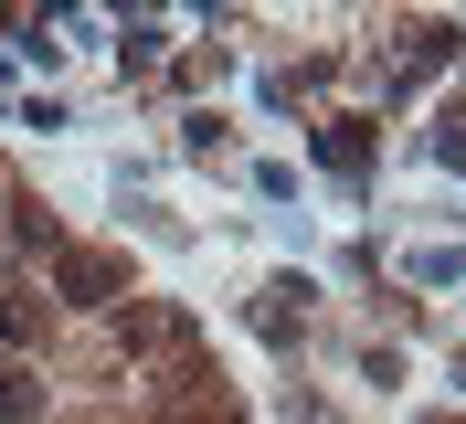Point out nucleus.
<instances>
[{"label":"nucleus","instance_id":"f257e3e1","mask_svg":"<svg viewBox=\"0 0 466 424\" xmlns=\"http://www.w3.org/2000/svg\"><path fill=\"white\" fill-rule=\"evenodd\" d=\"M54 286L75 297V308H116V297H127V265L96 254V244H64V254H54Z\"/></svg>","mask_w":466,"mask_h":424},{"label":"nucleus","instance_id":"f03ea898","mask_svg":"<svg viewBox=\"0 0 466 424\" xmlns=\"http://www.w3.org/2000/svg\"><path fill=\"white\" fill-rule=\"evenodd\" d=\"M255 329H265V339H297V329H308V286H287V276H276V286L255 297Z\"/></svg>","mask_w":466,"mask_h":424},{"label":"nucleus","instance_id":"7ed1b4c3","mask_svg":"<svg viewBox=\"0 0 466 424\" xmlns=\"http://www.w3.org/2000/svg\"><path fill=\"white\" fill-rule=\"evenodd\" d=\"M319 160H329V170H360V160H371V128H360V117H339V128L319 139Z\"/></svg>","mask_w":466,"mask_h":424},{"label":"nucleus","instance_id":"20e7f679","mask_svg":"<svg viewBox=\"0 0 466 424\" xmlns=\"http://www.w3.org/2000/svg\"><path fill=\"white\" fill-rule=\"evenodd\" d=\"M43 414V382H32V371H11V382H0V424H32Z\"/></svg>","mask_w":466,"mask_h":424},{"label":"nucleus","instance_id":"39448f33","mask_svg":"<svg viewBox=\"0 0 466 424\" xmlns=\"http://www.w3.org/2000/svg\"><path fill=\"white\" fill-rule=\"evenodd\" d=\"M148 339H180L170 308H127V350H148Z\"/></svg>","mask_w":466,"mask_h":424},{"label":"nucleus","instance_id":"423d86ee","mask_svg":"<svg viewBox=\"0 0 466 424\" xmlns=\"http://www.w3.org/2000/svg\"><path fill=\"white\" fill-rule=\"evenodd\" d=\"M180 424H244V414H233L223 393H202V403H191V414H180Z\"/></svg>","mask_w":466,"mask_h":424}]
</instances>
